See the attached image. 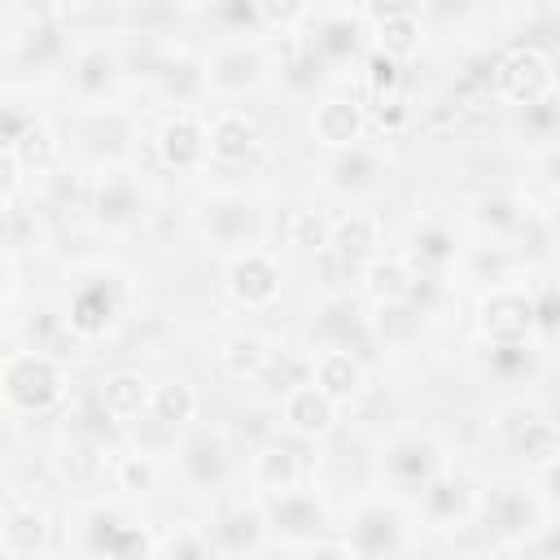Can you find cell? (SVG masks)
<instances>
[{"label":"cell","instance_id":"cell-48","mask_svg":"<svg viewBox=\"0 0 560 560\" xmlns=\"http://www.w3.org/2000/svg\"><path fill=\"white\" fill-rule=\"evenodd\" d=\"M4 560H26V556H4Z\"/></svg>","mask_w":560,"mask_h":560},{"label":"cell","instance_id":"cell-32","mask_svg":"<svg viewBox=\"0 0 560 560\" xmlns=\"http://www.w3.org/2000/svg\"><path fill=\"white\" fill-rule=\"evenodd\" d=\"M9 153H13L18 166L31 171V175H48V171L57 166V140H52V131H48L44 122H31V127L13 140Z\"/></svg>","mask_w":560,"mask_h":560},{"label":"cell","instance_id":"cell-7","mask_svg":"<svg viewBox=\"0 0 560 560\" xmlns=\"http://www.w3.org/2000/svg\"><path fill=\"white\" fill-rule=\"evenodd\" d=\"M328 258L337 262V267H346V271H359V267H368L372 258H376V249H381V219L376 214H368V210H350V214H341L337 223H328Z\"/></svg>","mask_w":560,"mask_h":560},{"label":"cell","instance_id":"cell-42","mask_svg":"<svg viewBox=\"0 0 560 560\" xmlns=\"http://www.w3.org/2000/svg\"><path fill=\"white\" fill-rule=\"evenodd\" d=\"M258 9V26H293V22H306L311 18V9L306 4H276V0H258L254 4Z\"/></svg>","mask_w":560,"mask_h":560},{"label":"cell","instance_id":"cell-35","mask_svg":"<svg viewBox=\"0 0 560 560\" xmlns=\"http://www.w3.org/2000/svg\"><path fill=\"white\" fill-rule=\"evenodd\" d=\"M271 394H289V389H298V385H306L311 381V359H298V354H289V350H271L267 354V368H262V376H258Z\"/></svg>","mask_w":560,"mask_h":560},{"label":"cell","instance_id":"cell-28","mask_svg":"<svg viewBox=\"0 0 560 560\" xmlns=\"http://www.w3.org/2000/svg\"><path fill=\"white\" fill-rule=\"evenodd\" d=\"M359 48V13H324L315 22V39H311V52L319 61H341Z\"/></svg>","mask_w":560,"mask_h":560},{"label":"cell","instance_id":"cell-31","mask_svg":"<svg viewBox=\"0 0 560 560\" xmlns=\"http://www.w3.org/2000/svg\"><path fill=\"white\" fill-rule=\"evenodd\" d=\"M109 472H114V486L127 490V494H153L158 481H162V468H158V459L149 451H122V455H114Z\"/></svg>","mask_w":560,"mask_h":560},{"label":"cell","instance_id":"cell-2","mask_svg":"<svg viewBox=\"0 0 560 560\" xmlns=\"http://www.w3.org/2000/svg\"><path fill=\"white\" fill-rule=\"evenodd\" d=\"M490 88L499 101L508 105H538V101H551L556 96V61L547 48L538 44H512L494 57L490 66Z\"/></svg>","mask_w":560,"mask_h":560},{"label":"cell","instance_id":"cell-47","mask_svg":"<svg viewBox=\"0 0 560 560\" xmlns=\"http://www.w3.org/2000/svg\"><path fill=\"white\" fill-rule=\"evenodd\" d=\"M4 289H9V262L0 258V298H4Z\"/></svg>","mask_w":560,"mask_h":560},{"label":"cell","instance_id":"cell-17","mask_svg":"<svg viewBox=\"0 0 560 560\" xmlns=\"http://www.w3.org/2000/svg\"><path fill=\"white\" fill-rule=\"evenodd\" d=\"M149 381L140 376V372H131V368H118V372H109L105 381H101V394H96V407L114 420V424H131V420H140V416H149Z\"/></svg>","mask_w":560,"mask_h":560},{"label":"cell","instance_id":"cell-22","mask_svg":"<svg viewBox=\"0 0 560 560\" xmlns=\"http://www.w3.org/2000/svg\"><path fill=\"white\" fill-rule=\"evenodd\" d=\"M92 210L105 228H122L140 214V188L127 171H109L101 184H96V197H92Z\"/></svg>","mask_w":560,"mask_h":560},{"label":"cell","instance_id":"cell-21","mask_svg":"<svg viewBox=\"0 0 560 560\" xmlns=\"http://www.w3.org/2000/svg\"><path fill=\"white\" fill-rule=\"evenodd\" d=\"M411 284H416V276H411V267H407L402 258H381V254H376V258L363 267V293H368L381 311L407 306Z\"/></svg>","mask_w":560,"mask_h":560},{"label":"cell","instance_id":"cell-33","mask_svg":"<svg viewBox=\"0 0 560 560\" xmlns=\"http://www.w3.org/2000/svg\"><path fill=\"white\" fill-rule=\"evenodd\" d=\"M114 74H118V61H114V52H105V48H83L79 57H74V88L83 92V96H101L109 83H114Z\"/></svg>","mask_w":560,"mask_h":560},{"label":"cell","instance_id":"cell-5","mask_svg":"<svg viewBox=\"0 0 560 560\" xmlns=\"http://www.w3.org/2000/svg\"><path fill=\"white\" fill-rule=\"evenodd\" d=\"M477 324L490 337V346H508V341H529L534 337V306L529 293L521 289H490L477 306Z\"/></svg>","mask_w":560,"mask_h":560},{"label":"cell","instance_id":"cell-44","mask_svg":"<svg viewBox=\"0 0 560 560\" xmlns=\"http://www.w3.org/2000/svg\"><path fill=\"white\" fill-rule=\"evenodd\" d=\"M210 13L223 18V22H232V26H258V9L245 4V0H236V4H214Z\"/></svg>","mask_w":560,"mask_h":560},{"label":"cell","instance_id":"cell-12","mask_svg":"<svg viewBox=\"0 0 560 560\" xmlns=\"http://www.w3.org/2000/svg\"><path fill=\"white\" fill-rule=\"evenodd\" d=\"M402 542V521L389 503H363L350 521V538L346 547L354 551V560H385L394 556Z\"/></svg>","mask_w":560,"mask_h":560},{"label":"cell","instance_id":"cell-1","mask_svg":"<svg viewBox=\"0 0 560 560\" xmlns=\"http://www.w3.org/2000/svg\"><path fill=\"white\" fill-rule=\"evenodd\" d=\"M0 394L22 416H44L66 398V372L39 350H18L0 368Z\"/></svg>","mask_w":560,"mask_h":560},{"label":"cell","instance_id":"cell-15","mask_svg":"<svg viewBox=\"0 0 560 560\" xmlns=\"http://www.w3.org/2000/svg\"><path fill=\"white\" fill-rule=\"evenodd\" d=\"M442 472V455L429 438H398L385 451V477L402 490H424Z\"/></svg>","mask_w":560,"mask_h":560},{"label":"cell","instance_id":"cell-40","mask_svg":"<svg viewBox=\"0 0 560 560\" xmlns=\"http://www.w3.org/2000/svg\"><path fill=\"white\" fill-rule=\"evenodd\" d=\"M289 241L302 249H324L328 245V219L315 210H293L289 219Z\"/></svg>","mask_w":560,"mask_h":560},{"label":"cell","instance_id":"cell-36","mask_svg":"<svg viewBox=\"0 0 560 560\" xmlns=\"http://www.w3.org/2000/svg\"><path fill=\"white\" fill-rule=\"evenodd\" d=\"M398 83H402V61H394V57H385V52L372 48L368 61H363V88H368V96L376 105H385V101H394Z\"/></svg>","mask_w":560,"mask_h":560},{"label":"cell","instance_id":"cell-37","mask_svg":"<svg viewBox=\"0 0 560 560\" xmlns=\"http://www.w3.org/2000/svg\"><path fill=\"white\" fill-rule=\"evenodd\" d=\"M70 346H74V332H70L66 315L44 311V315H35V319H31V350H39V354L57 359V354H66Z\"/></svg>","mask_w":560,"mask_h":560},{"label":"cell","instance_id":"cell-6","mask_svg":"<svg viewBox=\"0 0 560 560\" xmlns=\"http://www.w3.org/2000/svg\"><path fill=\"white\" fill-rule=\"evenodd\" d=\"M254 158H258V127L241 109H219L206 127V162H214L219 171H236L249 166Z\"/></svg>","mask_w":560,"mask_h":560},{"label":"cell","instance_id":"cell-41","mask_svg":"<svg viewBox=\"0 0 560 560\" xmlns=\"http://www.w3.org/2000/svg\"><path fill=\"white\" fill-rule=\"evenodd\" d=\"M416 258H420V262H451V258H455V236H451V228H442V223L420 228V232H416Z\"/></svg>","mask_w":560,"mask_h":560},{"label":"cell","instance_id":"cell-27","mask_svg":"<svg viewBox=\"0 0 560 560\" xmlns=\"http://www.w3.org/2000/svg\"><path fill=\"white\" fill-rule=\"evenodd\" d=\"M197 407H201V398L184 376H171V381L153 385V394H149V416L166 429H184L188 420H197Z\"/></svg>","mask_w":560,"mask_h":560},{"label":"cell","instance_id":"cell-11","mask_svg":"<svg viewBox=\"0 0 560 560\" xmlns=\"http://www.w3.org/2000/svg\"><path fill=\"white\" fill-rule=\"evenodd\" d=\"M363 131H368V109H363V101H354V96H324V101H315V109H311V136L324 144V149H354L359 140H363Z\"/></svg>","mask_w":560,"mask_h":560},{"label":"cell","instance_id":"cell-29","mask_svg":"<svg viewBox=\"0 0 560 560\" xmlns=\"http://www.w3.org/2000/svg\"><path fill=\"white\" fill-rule=\"evenodd\" d=\"M267 354L271 350H267V341L258 332H236V337L223 341L219 363H223V376L228 381H258L262 368H267Z\"/></svg>","mask_w":560,"mask_h":560},{"label":"cell","instance_id":"cell-16","mask_svg":"<svg viewBox=\"0 0 560 560\" xmlns=\"http://www.w3.org/2000/svg\"><path fill=\"white\" fill-rule=\"evenodd\" d=\"M249 481H254L267 499L289 494V490L302 486V455H298L289 442H267V446H258L254 459H249Z\"/></svg>","mask_w":560,"mask_h":560},{"label":"cell","instance_id":"cell-43","mask_svg":"<svg viewBox=\"0 0 560 560\" xmlns=\"http://www.w3.org/2000/svg\"><path fill=\"white\" fill-rule=\"evenodd\" d=\"M171 560H210V542L201 534H179L171 542Z\"/></svg>","mask_w":560,"mask_h":560},{"label":"cell","instance_id":"cell-20","mask_svg":"<svg viewBox=\"0 0 560 560\" xmlns=\"http://www.w3.org/2000/svg\"><path fill=\"white\" fill-rule=\"evenodd\" d=\"M114 315H118V302H114L109 284L92 280V284L74 289L70 311H66V324H70V332H74V337H101V332H109Z\"/></svg>","mask_w":560,"mask_h":560},{"label":"cell","instance_id":"cell-4","mask_svg":"<svg viewBox=\"0 0 560 560\" xmlns=\"http://www.w3.org/2000/svg\"><path fill=\"white\" fill-rule=\"evenodd\" d=\"M223 289L236 306L245 311H267L271 302H280L284 293V276L276 267V258H267L262 249H241L228 271H223Z\"/></svg>","mask_w":560,"mask_h":560},{"label":"cell","instance_id":"cell-10","mask_svg":"<svg viewBox=\"0 0 560 560\" xmlns=\"http://www.w3.org/2000/svg\"><path fill=\"white\" fill-rule=\"evenodd\" d=\"M359 18L372 22V35H376V52L402 61L420 48L424 39V22H420V9L416 4H368Z\"/></svg>","mask_w":560,"mask_h":560},{"label":"cell","instance_id":"cell-23","mask_svg":"<svg viewBox=\"0 0 560 560\" xmlns=\"http://www.w3.org/2000/svg\"><path fill=\"white\" fill-rule=\"evenodd\" d=\"M48 542V516L39 503H18L0 521V547L4 556H35Z\"/></svg>","mask_w":560,"mask_h":560},{"label":"cell","instance_id":"cell-24","mask_svg":"<svg viewBox=\"0 0 560 560\" xmlns=\"http://www.w3.org/2000/svg\"><path fill=\"white\" fill-rule=\"evenodd\" d=\"M179 468L188 472V481L197 486H219L228 472V446L219 433H197L179 446Z\"/></svg>","mask_w":560,"mask_h":560},{"label":"cell","instance_id":"cell-8","mask_svg":"<svg viewBox=\"0 0 560 560\" xmlns=\"http://www.w3.org/2000/svg\"><path fill=\"white\" fill-rule=\"evenodd\" d=\"M153 149H158V162H162L166 171H175V175L197 171V166H206V122H201L197 114L179 109V114H171V118L158 127Z\"/></svg>","mask_w":560,"mask_h":560},{"label":"cell","instance_id":"cell-19","mask_svg":"<svg viewBox=\"0 0 560 560\" xmlns=\"http://www.w3.org/2000/svg\"><path fill=\"white\" fill-rule=\"evenodd\" d=\"M542 525H547V499H538L534 490H508L494 499V529L508 542L534 538Z\"/></svg>","mask_w":560,"mask_h":560},{"label":"cell","instance_id":"cell-3","mask_svg":"<svg viewBox=\"0 0 560 560\" xmlns=\"http://www.w3.org/2000/svg\"><path fill=\"white\" fill-rule=\"evenodd\" d=\"M267 74V57L258 44H245V39H232V44H219L210 57H206V70H201V88L214 92V96H241V92H254Z\"/></svg>","mask_w":560,"mask_h":560},{"label":"cell","instance_id":"cell-46","mask_svg":"<svg viewBox=\"0 0 560 560\" xmlns=\"http://www.w3.org/2000/svg\"><path fill=\"white\" fill-rule=\"evenodd\" d=\"M302 560H354V551L341 538H324V542H311L302 551Z\"/></svg>","mask_w":560,"mask_h":560},{"label":"cell","instance_id":"cell-39","mask_svg":"<svg viewBox=\"0 0 560 560\" xmlns=\"http://www.w3.org/2000/svg\"><path fill=\"white\" fill-rule=\"evenodd\" d=\"M490 363L499 376L516 381V376H529L534 368V346L529 341H508V346H490Z\"/></svg>","mask_w":560,"mask_h":560},{"label":"cell","instance_id":"cell-13","mask_svg":"<svg viewBox=\"0 0 560 560\" xmlns=\"http://www.w3.org/2000/svg\"><path fill=\"white\" fill-rule=\"evenodd\" d=\"M262 521H267L276 534H284V538H315V534L328 525V508H324L311 490H289V494L267 499Z\"/></svg>","mask_w":560,"mask_h":560},{"label":"cell","instance_id":"cell-45","mask_svg":"<svg viewBox=\"0 0 560 560\" xmlns=\"http://www.w3.org/2000/svg\"><path fill=\"white\" fill-rule=\"evenodd\" d=\"M18 184H22V166L9 149H0V201H9L18 192Z\"/></svg>","mask_w":560,"mask_h":560},{"label":"cell","instance_id":"cell-26","mask_svg":"<svg viewBox=\"0 0 560 560\" xmlns=\"http://www.w3.org/2000/svg\"><path fill=\"white\" fill-rule=\"evenodd\" d=\"M92 547L105 556V560H153V542L140 525H127V521H96L92 529Z\"/></svg>","mask_w":560,"mask_h":560},{"label":"cell","instance_id":"cell-34","mask_svg":"<svg viewBox=\"0 0 560 560\" xmlns=\"http://www.w3.org/2000/svg\"><path fill=\"white\" fill-rule=\"evenodd\" d=\"M376 158L368 153V149H341L337 158H332V166H328V175H332V188H346V192H359V188H368L372 179H376Z\"/></svg>","mask_w":560,"mask_h":560},{"label":"cell","instance_id":"cell-9","mask_svg":"<svg viewBox=\"0 0 560 560\" xmlns=\"http://www.w3.org/2000/svg\"><path fill=\"white\" fill-rule=\"evenodd\" d=\"M503 433H508V446L525 459V468H534V472L556 468V459H560V433H556V424L542 411L516 407Z\"/></svg>","mask_w":560,"mask_h":560},{"label":"cell","instance_id":"cell-38","mask_svg":"<svg viewBox=\"0 0 560 560\" xmlns=\"http://www.w3.org/2000/svg\"><path fill=\"white\" fill-rule=\"evenodd\" d=\"M258 534H262V512H232V516H223V525H219V542L228 547V551H249L254 542H258Z\"/></svg>","mask_w":560,"mask_h":560},{"label":"cell","instance_id":"cell-30","mask_svg":"<svg viewBox=\"0 0 560 560\" xmlns=\"http://www.w3.org/2000/svg\"><path fill=\"white\" fill-rule=\"evenodd\" d=\"M206 228L219 245H245L249 249V236H254V210L245 201H214L210 214H206Z\"/></svg>","mask_w":560,"mask_h":560},{"label":"cell","instance_id":"cell-25","mask_svg":"<svg viewBox=\"0 0 560 560\" xmlns=\"http://www.w3.org/2000/svg\"><path fill=\"white\" fill-rule=\"evenodd\" d=\"M420 499H424V512H429L433 525H455V521H464V512L472 503V486L459 472H438L420 490Z\"/></svg>","mask_w":560,"mask_h":560},{"label":"cell","instance_id":"cell-14","mask_svg":"<svg viewBox=\"0 0 560 560\" xmlns=\"http://www.w3.org/2000/svg\"><path fill=\"white\" fill-rule=\"evenodd\" d=\"M311 385L324 398H332L337 407L350 402V398H359V389H363V363H359V354L354 350H341V346H324L311 359Z\"/></svg>","mask_w":560,"mask_h":560},{"label":"cell","instance_id":"cell-18","mask_svg":"<svg viewBox=\"0 0 560 560\" xmlns=\"http://www.w3.org/2000/svg\"><path fill=\"white\" fill-rule=\"evenodd\" d=\"M280 416H284V424H289L293 433H302V438H324V433H332V424H337V402L324 398V394L306 381V385H298V389H289V394L280 398Z\"/></svg>","mask_w":560,"mask_h":560}]
</instances>
